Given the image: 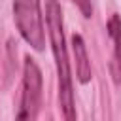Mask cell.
Here are the masks:
<instances>
[{"label":"cell","instance_id":"6","mask_svg":"<svg viewBox=\"0 0 121 121\" xmlns=\"http://www.w3.org/2000/svg\"><path fill=\"white\" fill-rule=\"evenodd\" d=\"M76 6H78V9L83 13V17H91L93 15V6H91V0H72Z\"/></svg>","mask_w":121,"mask_h":121},{"label":"cell","instance_id":"1","mask_svg":"<svg viewBox=\"0 0 121 121\" xmlns=\"http://www.w3.org/2000/svg\"><path fill=\"white\" fill-rule=\"evenodd\" d=\"M45 21H47V32H49V40H51L55 64H57L60 110H62V115L66 119H76L74 85H72L70 62H68V55H66L64 30H62V9H60L59 0H47V4H45Z\"/></svg>","mask_w":121,"mask_h":121},{"label":"cell","instance_id":"5","mask_svg":"<svg viewBox=\"0 0 121 121\" xmlns=\"http://www.w3.org/2000/svg\"><path fill=\"white\" fill-rule=\"evenodd\" d=\"M72 49H74V57H76V74L79 83H89L91 81V60L87 55V47L85 42L79 34L72 36Z\"/></svg>","mask_w":121,"mask_h":121},{"label":"cell","instance_id":"3","mask_svg":"<svg viewBox=\"0 0 121 121\" xmlns=\"http://www.w3.org/2000/svg\"><path fill=\"white\" fill-rule=\"evenodd\" d=\"M42 102V72L34 59H25V70H23V95H21V106L17 112L19 119H34L38 115Z\"/></svg>","mask_w":121,"mask_h":121},{"label":"cell","instance_id":"4","mask_svg":"<svg viewBox=\"0 0 121 121\" xmlns=\"http://www.w3.org/2000/svg\"><path fill=\"white\" fill-rule=\"evenodd\" d=\"M108 36L113 43V55H112V76L113 81L121 83V19L117 15H112L108 21Z\"/></svg>","mask_w":121,"mask_h":121},{"label":"cell","instance_id":"2","mask_svg":"<svg viewBox=\"0 0 121 121\" xmlns=\"http://www.w3.org/2000/svg\"><path fill=\"white\" fill-rule=\"evenodd\" d=\"M13 19L23 40L36 51H42L45 43V32L40 0H13Z\"/></svg>","mask_w":121,"mask_h":121}]
</instances>
